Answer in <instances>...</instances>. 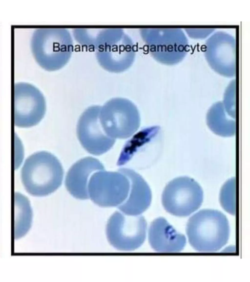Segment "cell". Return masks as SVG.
<instances>
[{
  "instance_id": "cell-1",
  "label": "cell",
  "mask_w": 250,
  "mask_h": 282,
  "mask_svg": "<svg viewBox=\"0 0 250 282\" xmlns=\"http://www.w3.org/2000/svg\"><path fill=\"white\" fill-rule=\"evenodd\" d=\"M31 47L38 63L48 71L64 67L74 49L72 33L65 28L42 27L34 30Z\"/></svg>"
},
{
  "instance_id": "cell-2",
  "label": "cell",
  "mask_w": 250,
  "mask_h": 282,
  "mask_svg": "<svg viewBox=\"0 0 250 282\" xmlns=\"http://www.w3.org/2000/svg\"><path fill=\"white\" fill-rule=\"evenodd\" d=\"M189 243L201 252L218 251L227 243L230 227L226 216L213 209L200 210L191 216L186 225Z\"/></svg>"
},
{
  "instance_id": "cell-3",
  "label": "cell",
  "mask_w": 250,
  "mask_h": 282,
  "mask_svg": "<svg viewBox=\"0 0 250 282\" xmlns=\"http://www.w3.org/2000/svg\"><path fill=\"white\" fill-rule=\"evenodd\" d=\"M63 170L57 158L50 152L34 153L25 160L21 171L23 185L30 194L44 196L62 185Z\"/></svg>"
},
{
  "instance_id": "cell-4",
  "label": "cell",
  "mask_w": 250,
  "mask_h": 282,
  "mask_svg": "<svg viewBox=\"0 0 250 282\" xmlns=\"http://www.w3.org/2000/svg\"><path fill=\"white\" fill-rule=\"evenodd\" d=\"M140 36L150 56L158 63L174 66L181 63L189 51L188 37L180 28H143Z\"/></svg>"
},
{
  "instance_id": "cell-5",
  "label": "cell",
  "mask_w": 250,
  "mask_h": 282,
  "mask_svg": "<svg viewBox=\"0 0 250 282\" xmlns=\"http://www.w3.org/2000/svg\"><path fill=\"white\" fill-rule=\"evenodd\" d=\"M100 120L106 134L113 139H125L138 129L140 113L131 100L115 97L107 101L100 111Z\"/></svg>"
},
{
  "instance_id": "cell-6",
  "label": "cell",
  "mask_w": 250,
  "mask_h": 282,
  "mask_svg": "<svg viewBox=\"0 0 250 282\" xmlns=\"http://www.w3.org/2000/svg\"><path fill=\"white\" fill-rule=\"evenodd\" d=\"M200 185L188 176L175 178L166 186L162 194V203L168 213L186 217L197 210L203 201Z\"/></svg>"
},
{
  "instance_id": "cell-7",
  "label": "cell",
  "mask_w": 250,
  "mask_h": 282,
  "mask_svg": "<svg viewBox=\"0 0 250 282\" xmlns=\"http://www.w3.org/2000/svg\"><path fill=\"white\" fill-rule=\"evenodd\" d=\"M146 229L147 223L144 216L116 212L108 220L106 234L108 242L115 248L130 251L142 246L146 237Z\"/></svg>"
},
{
  "instance_id": "cell-8",
  "label": "cell",
  "mask_w": 250,
  "mask_h": 282,
  "mask_svg": "<svg viewBox=\"0 0 250 282\" xmlns=\"http://www.w3.org/2000/svg\"><path fill=\"white\" fill-rule=\"evenodd\" d=\"M130 187V181L124 173L104 169L92 174L88 183V193L99 206H119L127 198Z\"/></svg>"
},
{
  "instance_id": "cell-9",
  "label": "cell",
  "mask_w": 250,
  "mask_h": 282,
  "mask_svg": "<svg viewBox=\"0 0 250 282\" xmlns=\"http://www.w3.org/2000/svg\"><path fill=\"white\" fill-rule=\"evenodd\" d=\"M203 53L207 64L215 73L235 78L236 41L233 35L224 30H215L206 39Z\"/></svg>"
},
{
  "instance_id": "cell-10",
  "label": "cell",
  "mask_w": 250,
  "mask_h": 282,
  "mask_svg": "<svg viewBox=\"0 0 250 282\" xmlns=\"http://www.w3.org/2000/svg\"><path fill=\"white\" fill-rule=\"evenodd\" d=\"M14 90L15 126L28 128L38 124L46 109L42 93L34 85L23 82L15 83Z\"/></svg>"
},
{
  "instance_id": "cell-11",
  "label": "cell",
  "mask_w": 250,
  "mask_h": 282,
  "mask_svg": "<svg viewBox=\"0 0 250 282\" xmlns=\"http://www.w3.org/2000/svg\"><path fill=\"white\" fill-rule=\"evenodd\" d=\"M101 106L87 107L80 117L77 125V135L82 146L89 153L101 155L113 146L115 139L107 136L100 120Z\"/></svg>"
},
{
  "instance_id": "cell-12",
  "label": "cell",
  "mask_w": 250,
  "mask_h": 282,
  "mask_svg": "<svg viewBox=\"0 0 250 282\" xmlns=\"http://www.w3.org/2000/svg\"><path fill=\"white\" fill-rule=\"evenodd\" d=\"M100 66L109 72H124L133 65L136 56V46L131 37L125 32L117 41L96 50Z\"/></svg>"
},
{
  "instance_id": "cell-13",
  "label": "cell",
  "mask_w": 250,
  "mask_h": 282,
  "mask_svg": "<svg viewBox=\"0 0 250 282\" xmlns=\"http://www.w3.org/2000/svg\"><path fill=\"white\" fill-rule=\"evenodd\" d=\"M148 241L155 251L162 253H177L183 250L186 238L177 231L167 219L159 217L150 224Z\"/></svg>"
},
{
  "instance_id": "cell-14",
  "label": "cell",
  "mask_w": 250,
  "mask_h": 282,
  "mask_svg": "<svg viewBox=\"0 0 250 282\" xmlns=\"http://www.w3.org/2000/svg\"><path fill=\"white\" fill-rule=\"evenodd\" d=\"M118 171L125 175L130 181V187L125 201L118 206L124 213L138 215L146 211L152 200L151 189L144 179L132 169L122 168Z\"/></svg>"
},
{
  "instance_id": "cell-15",
  "label": "cell",
  "mask_w": 250,
  "mask_h": 282,
  "mask_svg": "<svg viewBox=\"0 0 250 282\" xmlns=\"http://www.w3.org/2000/svg\"><path fill=\"white\" fill-rule=\"evenodd\" d=\"M103 164L95 158H82L71 166L65 178L67 190L75 198L79 199L89 198L88 183L93 173L104 170Z\"/></svg>"
},
{
  "instance_id": "cell-16",
  "label": "cell",
  "mask_w": 250,
  "mask_h": 282,
  "mask_svg": "<svg viewBox=\"0 0 250 282\" xmlns=\"http://www.w3.org/2000/svg\"><path fill=\"white\" fill-rule=\"evenodd\" d=\"M125 33L124 29L120 28H76L73 29L72 35L80 46L96 51L117 41Z\"/></svg>"
},
{
  "instance_id": "cell-17",
  "label": "cell",
  "mask_w": 250,
  "mask_h": 282,
  "mask_svg": "<svg viewBox=\"0 0 250 282\" xmlns=\"http://www.w3.org/2000/svg\"><path fill=\"white\" fill-rule=\"evenodd\" d=\"M207 124L215 134L223 137L233 136L236 133V118L226 111L222 101L214 103L206 115Z\"/></svg>"
},
{
  "instance_id": "cell-18",
  "label": "cell",
  "mask_w": 250,
  "mask_h": 282,
  "mask_svg": "<svg viewBox=\"0 0 250 282\" xmlns=\"http://www.w3.org/2000/svg\"><path fill=\"white\" fill-rule=\"evenodd\" d=\"M14 201V238L17 239L24 236L30 229L32 211L28 199L22 194L15 193Z\"/></svg>"
},
{
  "instance_id": "cell-19",
  "label": "cell",
  "mask_w": 250,
  "mask_h": 282,
  "mask_svg": "<svg viewBox=\"0 0 250 282\" xmlns=\"http://www.w3.org/2000/svg\"><path fill=\"white\" fill-rule=\"evenodd\" d=\"M221 206L229 213H235V178L233 177L223 186L220 193Z\"/></svg>"
},
{
  "instance_id": "cell-20",
  "label": "cell",
  "mask_w": 250,
  "mask_h": 282,
  "mask_svg": "<svg viewBox=\"0 0 250 282\" xmlns=\"http://www.w3.org/2000/svg\"><path fill=\"white\" fill-rule=\"evenodd\" d=\"M236 79H232L227 86L222 104L227 113L236 118Z\"/></svg>"
},
{
  "instance_id": "cell-21",
  "label": "cell",
  "mask_w": 250,
  "mask_h": 282,
  "mask_svg": "<svg viewBox=\"0 0 250 282\" xmlns=\"http://www.w3.org/2000/svg\"><path fill=\"white\" fill-rule=\"evenodd\" d=\"M214 29H186L185 31L187 35L193 39L208 38L214 31Z\"/></svg>"
}]
</instances>
